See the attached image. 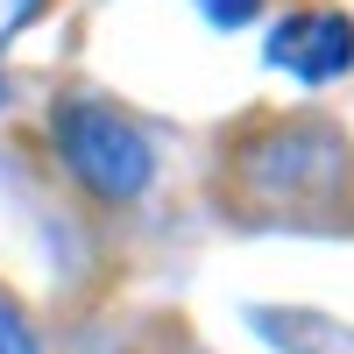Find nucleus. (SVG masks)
<instances>
[{
  "instance_id": "f257e3e1",
  "label": "nucleus",
  "mask_w": 354,
  "mask_h": 354,
  "mask_svg": "<svg viewBox=\"0 0 354 354\" xmlns=\"http://www.w3.org/2000/svg\"><path fill=\"white\" fill-rule=\"evenodd\" d=\"M57 149H64L71 177L85 192H100V198H135L142 185H149V142H142V128H128L113 106L100 100H64L57 106Z\"/></svg>"
},
{
  "instance_id": "f03ea898",
  "label": "nucleus",
  "mask_w": 354,
  "mask_h": 354,
  "mask_svg": "<svg viewBox=\"0 0 354 354\" xmlns=\"http://www.w3.org/2000/svg\"><path fill=\"white\" fill-rule=\"evenodd\" d=\"M270 64L290 71V78H305V85H326L354 64V21L340 8H305V15H290L270 28Z\"/></svg>"
},
{
  "instance_id": "7ed1b4c3",
  "label": "nucleus",
  "mask_w": 354,
  "mask_h": 354,
  "mask_svg": "<svg viewBox=\"0 0 354 354\" xmlns=\"http://www.w3.org/2000/svg\"><path fill=\"white\" fill-rule=\"evenodd\" d=\"M198 8H205V21L241 28V21H255V8H262V0H198Z\"/></svg>"
},
{
  "instance_id": "20e7f679",
  "label": "nucleus",
  "mask_w": 354,
  "mask_h": 354,
  "mask_svg": "<svg viewBox=\"0 0 354 354\" xmlns=\"http://www.w3.org/2000/svg\"><path fill=\"white\" fill-rule=\"evenodd\" d=\"M36 15H43V0H0V43H8V36H21V28L36 21Z\"/></svg>"
},
{
  "instance_id": "39448f33",
  "label": "nucleus",
  "mask_w": 354,
  "mask_h": 354,
  "mask_svg": "<svg viewBox=\"0 0 354 354\" xmlns=\"http://www.w3.org/2000/svg\"><path fill=\"white\" fill-rule=\"evenodd\" d=\"M0 354H36V347H28V333H21V319H15L8 305H0Z\"/></svg>"
},
{
  "instance_id": "423d86ee",
  "label": "nucleus",
  "mask_w": 354,
  "mask_h": 354,
  "mask_svg": "<svg viewBox=\"0 0 354 354\" xmlns=\"http://www.w3.org/2000/svg\"><path fill=\"white\" fill-rule=\"evenodd\" d=\"M0 93H8V85H0Z\"/></svg>"
}]
</instances>
